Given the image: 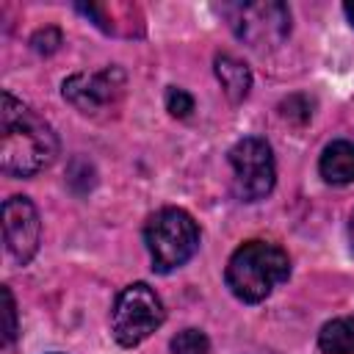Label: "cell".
I'll return each instance as SVG.
<instances>
[{
	"instance_id": "1",
	"label": "cell",
	"mask_w": 354,
	"mask_h": 354,
	"mask_svg": "<svg viewBox=\"0 0 354 354\" xmlns=\"http://www.w3.org/2000/svg\"><path fill=\"white\" fill-rule=\"evenodd\" d=\"M58 155V138L33 108L3 91L0 108V166L14 177H33Z\"/></svg>"
},
{
	"instance_id": "2",
	"label": "cell",
	"mask_w": 354,
	"mask_h": 354,
	"mask_svg": "<svg viewBox=\"0 0 354 354\" xmlns=\"http://www.w3.org/2000/svg\"><path fill=\"white\" fill-rule=\"evenodd\" d=\"M288 277H290L288 252L268 241L241 243L224 268V282H227L230 293L246 304L263 301Z\"/></svg>"
},
{
	"instance_id": "3",
	"label": "cell",
	"mask_w": 354,
	"mask_h": 354,
	"mask_svg": "<svg viewBox=\"0 0 354 354\" xmlns=\"http://www.w3.org/2000/svg\"><path fill=\"white\" fill-rule=\"evenodd\" d=\"M144 243L158 274L185 266L199 249V227L183 207H163L144 224Z\"/></svg>"
},
{
	"instance_id": "4",
	"label": "cell",
	"mask_w": 354,
	"mask_h": 354,
	"mask_svg": "<svg viewBox=\"0 0 354 354\" xmlns=\"http://www.w3.org/2000/svg\"><path fill=\"white\" fill-rule=\"evenodd\" d=\"M166 318L160 296L147 282H133L122 288L111 310V332L119 346L133 348L144 343Z\"/></svg>"
},
{
	"instance_id": "5",
	"label": "cell",
	"mask_w": 354,
	"mask_h": 354,
	"mask_svg": "<svg viewBox=\"0 0 354 354\" xmlns=\"http://www.w3.org/2000/svg\"><path fill=\"white\" fill-rule=\"evenodd\" d=\"M230 166H232V191L241 202H257L271 194L277 180V166L266 138L246 136L235 141L230 149Z\"/></svg>"
},
{
	"instance_id": "6",
	"label": "cell",
	"mask_w": 354,
	"mask_h": 354,
	"mask_svg": "<svg viewBox=\"0 0 354 354\" xmlns=\"http://www.w3.org/2000/svg\"><path fill=\"white\" fill-rule=\"evenodd\" d=\"M230 25L238 39H243L254 50L277 47L290 33V11L285 3L266 0V3H238L227 8Z\"/></svg>"
},
{
	"instance_id": "7",
	"label": "cell",
	"mask_w": 354,
	"mask_h": 354,
	"mask_svg": "<svg viewBox=\"0 0 354 354\" xmlns=\"http://www.w3.org/2000/svg\"><path fill=\"white\" fill-rule=\"evenodd\" d=\"M64 100L80 113H100L113 108L124 94V72L119 66H105L100 72H77L61 86Z\"/></svg>"
},
{
	"instance_id": "8",
	"label": "cell",
	"mask_w": 354,
	"mask_h": 354,
	"mask_svg": "<svg viewBox=\"0 0 354 354\" xmlns=\"http://www.w3.org/2000/svg\"><path fill=\"white\" fill-rule=\"evenodd\" d=\"M3 238L17 266H28L39 252L41 221L36 205L28 196H8L3 202Z\"/></svg>"
},
{
	"instance_id": "9",
	"label": "cell",
	"mask_w": 354,
	"mask_h": 354,
	"mask_svg": "<svg viewBox=\"0 0 354 354\" xmlns=\"http://www.w3.org/2000/svg\"><path fill=\"white\" fill-rule=\"evenodd\" d=\"M318 171L332 185L354 183V144L343 141V138L326 144L321 152V160H318Z\"/></svg>"
},
{
	"instance_id": "10",
	"label": "cell",
	"mask_w": 354,
	"mask_h": 354,
	"mask_svg": "<svg viewBox=\"0 0 354 354\" xmlns=\"http://www.w3.org/2000/svg\"><path fill=\"white\" fill-rule=\"evenodd\" d=\"M216 77L232 102L246 100V94L252 88V72L243 61H238L235 55H227V53L216 55Z\"/></svg>"
},
{
	"instance_id": "11",
	"label": "cell",
	"mask_w": 354,
	"mask_h": 354,
	"mask_svg": "<svg viewBox=\"0 0 354 354\" xmlns=\"http://www.w3.org/2000/svg\"><path fill=\"white\" fill-rule=\"evenodd\" d=\"M318 348L324 354H354V315L326 321L318 332Z\"/></svg>"
},
{
	"instance_id": "12",
	"label": "cell",
	"mask_w": 354,
	"mask_h": 354,
	"mask_svg": "<svg viewBox=\"0 0 354 354\" xmlns=\"http://www.w3.org/2000/svg\"><path fill=\"white\" fill-rule=\"evenodd\" d=\"M210 351V340L202 329H183L171 337V354H207Z\"/></svg>"
},
{
	"instance_id": "13",
	"label": "cell",
	"mask_w": 354,
	"mask_h": 354,
	"mask_svg": "<svg viewBox=\"0 0 354 354\" xmlns=\"http://www.w3.org/2000/svg\"><path fill=\"white\" fill-rule=\"evenodd\" d=\"M166 111L177 119H185L191 111H194V97L185 91V88H177V86H169L166 88Z\"/></svg>"
},
{
	"instance_id": "14",
	"label": "cell",
	"mask_w": 354,
	"mask_h": 354,
	"mask_svg": "<svg viewBox=\"0 0 354 354\" xmlns=\"http://www.w3.org/2000/svg\"><path fill=\"white\" fill-rule=\"evenodd\" d=\"M61 30L58 28H41V30H36L33 33V39H30V47L39 53V55H50V53H55L58 47H61Z\"/></svg>"
},
{
	"instance_id": "15",
	"label": "cell",
	"mask_w": 354,
	"mask_h": 354,
	"mask_svg": "<svg viewBox=\"0 0 354 354\" xmlns=\"http://www.w3.org/2000/svg\"><path fill=\"white\" fill-rule=\"evenodd\" d=\"M3 313H6V326H3V346H11L17 337V304L11 296V288L3 285Z\"/></svg>"
},
{
	"instance_id": "16",
	"label": "cell",
	"mask_w": 354,
	"mask_h": 354,
	"mask_svg": "<svg viewBox=\"0 0 354 354\" xmlns=\"http://www.w3.org/2000/svg\"><path fill=\"white\" fill-rule=\"evenodd\" d=\"M343 14L348 17V22L354 25V0H348V3H343Z\"/></svg>"
},
{
	"instance_id": "17",
	"label": "cell",
	"mask_w": 354,
	"mask_h": 354,
	"mask_svg": "<svg viewBox=\"0 0 354 354\" xmlns=\"http://www.w3.org/2000/svg\"><path fill=\"white\" fill-rule=\"evenodd\" d=\"M348 235H351V246H354V213H351V224H348Z\"/></svg>"
}]
</instances>
